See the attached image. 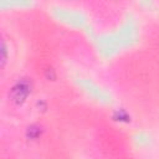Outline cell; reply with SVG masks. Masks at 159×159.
I'll use <instances>...</instances> for the list:
<instances>
[{
  "label": "cell",
  "instance_id": "6da1fadb",
  "mask_svg": "<svg viewBox=\"0 0 159 159\" xmlns=\"http://www.w3.org/2000/svg\"><path fill=\"white\" fill-rule=\"evenodd\" d=\"M29 88L30 87H29V83L26 81H21L17 84H15L12 91H11V96H12L14 101L19 102V103L22 102L26 98V96L29 94Z\"/></svg>",
  "mask_w": 159,
  "mask_h": 159
}]
</instances>
